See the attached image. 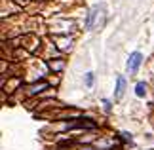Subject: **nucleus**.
I'll return each mask as SVG.
<instances>
[{"instance_id": "2", "label": "nucleus", "mask_w": 154, "mask_h": 150, "mask_svg": "<svg viewBox=\"0 0 154 150\" xmlns=\"http://www.w3.org/2000/svg\"><path fill=\"white\" fill-rule=\"evenodd\" d=\"M124 86H126V80H124L122 76L116 78V99H122L124 95Z\"/></svg>"}, {"instance_id": "3", "label": "nucleus", "mask_w": 154, "mask_h": 150, "mask_svg": "<svg viewBox=\"0 0 154 150\" xmlns=\"http://www.w3.org/2000/svg\"><path fill=\"white\" fill-rule=\"evenodd\" d=\"M135 93H137V97H145V93H146V86L143 82H139L137 86H135Z\"/></svg>"}, {"instance_id": "4", "label": "nucleus", "mask_w": 154, "mask_h": 150, "mask_svg": "<svg viewBox=\"0 0 154 150\" xmlns=\"http://www.w3.org/2000/svg\"><path fill=\"white\" fill-rule=\"evenodd\" d=\"M86 86H88V87L93 86V74H91V72H88V74H86Z\"/></svg>"}, {"instance_id": "1", "label": "nucleus", "mask_w": 154, "mask_h": 150, "mask_svg": "<svg viewBox=\"0 0 154 150\" xmlns=\"http://www.w3.org/2000/svg\"><path fill=\"white\" fill-rule=\"evenodd\" d=\"M141 53L139 51H133L131 55H129V59H128V70L129 72H135V70L139 69V65H141Z\"/></svg>"}]
</instances>
